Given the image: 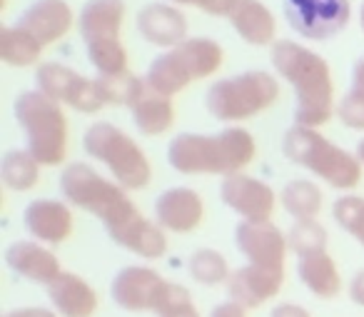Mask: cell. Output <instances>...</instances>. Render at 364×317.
<instances>
[{
	"instance_id": "1",
	"label": "cell",
	"mask_w": 364,
	"mask_h": 317,
	"mask_svg": "<svg viewBox=\"0 0 364 317\" xmlns=\"http://www.w3.org/2000/svg\"><path fill=\"white\" fill-rule=\"evenodd\" d=\"M272 68L294 90V125L319 128L337 113L329 63L294 41H274Z\"/></svg>"
},
{
	"instance_id": "2",
	"label": "cell",
	"mask_w": 364,
	"mask_h": 317,
	"mask_svg": "<svg viewBox=\"0 0 364 317\" xmlns=\"http://www.w3.org/2000/svg\"><path fill=\"white\" fill-rule=\"evenodd\" d=\"M257 142L245 128H225L215 135L180 132L167 145V162L180 175H237L255 160Z\"/></svg>"
},
{
	"instance_id": "3",
	"label": "cell",
	"mask_w": 364,
	"mask_h": 317,
	"mask_svg": "<svg viewBox=\"0 0 364 317\" xmlns=\"http://www.w3.org/2000/svg\"><path fill=\"white\" fill-rule=\"evenodd\" d=\"M282 150L287 160L309 170L314 177L327 182L334 190H354L362 180V162L357 155L347 152L344 147L334 145L322 135L317 128L294 125L284 132Z\"/></svg>"
},
{
	"instance_id": "4",
	"label": "cell",
	"mask_w": 364,
	"mask_h": 317,
	"mask_svg": "<svg viewBox=\"0 0 364 317\" xmlns=\"http://www.w3.org/2000/svg\"><path fill=\"white\" fill-rule=\"evenodd\" d=\"M225 51L213 38H188L180 46L160 53L150 63L145 73V80L152 90L162 93L167 98H175L177 93L188 90L195 80L215 76L223 68Z\"/></svg>"
},
{
	"instance_id": "5",
	"label": "cell",
	"mask_w": 364,
	"mask_h": 317,
	"mask_svg": "<svg viewBox=\"0 0 364 317\" xmlns=\"http://www.w3.org/2000/svg\"><path fill=\"white\" fill-rule=\"evenodd\" d=\"M13 113L36 160L43 167L63 165L68 157V118L60 103L41 90H26L16 98Z\"/></svg>"
},
{
	"instance_id": "6",
	"label": "cell",
	"mask_w": 364,
	"mask_h": 317,
	"mask_svg": "<svg viewBox=\"0 0 364 317\" xmlns=\"http://www.w3.org/2000/svg\"><path fill=\"white\" fill-rule=\"evenodd\" d=\"M82 147L92 160L102 162L110 170L112 180L120 187L130 190H145L152 180V165L145 150L107 120L92 123L82 135Z\"/></svg>"
},
{
	"instance_id": "7",
	"label": "cell",
	"mask_w": 364,
	"mask_h": 317,
	"mask_svg": "<svg viewBox=\"0 0 364 317\" xmlns=\"http://www.w3.org/2000/svg\"><path fill=\"white\" fill-rule=\"evenodd\" d=\"M279 98V83L267 71H245L213 83L205 108L220 123H242L269 110Z\"/></svg>"
},
{
	"instance_id": "8",
	"label": "cell",
	"mask_w": 364,
	"mask_h": 317,
	"mask_svg": "<svg viewBox=\"0 0 364 317\" xmlns=\"http://www.w3.org/2000/svg\"><path fill=\"white\" fill-rule=\"evenodd\" d=\"M60 192L68 205L95 215L105 227L135 207V202L127 197L125 187L100 175L87 162H70L60 172Z\"/></svg>"
},
{
	"instance_id": "9",
	"label": "cell",
	"mask_w": 364,
	"mask_h": 317,
	"mask_svg": "<svg viewBox=\"0 0 364 317\" xmlns=\"http://www.w3.org/2000/svg\"><path fill=\"white\" fill-rule=\"evenodd\" d=\"M36 90L50 100L73 108L82 115H95L107 108L105 93L97 78H85L65 63H41L36 71Z\"/></svg>"
},
{
	"instance_id": "10",
	"label": "cell",
	"mask_w": 364,
	"mask_h": 317,
	"mask_svg": "<svg viewBox=\"0 0 364 317\" xmlns=\"http://www.w3.org/2000/svg\"><path fill=\"white\" fill-rule=\"evenodd\" d=\"M287 26L304 41H329L349 26V0H282Z\"/></svg>"
},
{
	"instance_id": "11",
	"label": "cell",
	"mask_w": 364,
	"mask_h": 317,
	"mask_svg": "<svg viewBox=\"0 0 364 317\" xmlns=\"http://www.w3.org/2000/svg\"><path fill=\"white\" fill-rule=\"evenodd\" d=\"M170 280L145 265H127L112 277L110 297L125 312H152L155 315Z\"/></svg>"
},
{
	"instance_id": "12",
	"label": "cell",
	"mask_w": 364,
	"mask_h": 317,
	"mask_svg": "<svg viewBox=\"0 0 364 317\" xmlns=\"http://www.w3.org/2000/svg\"><path fill=\"white\" fill-rule=\"evenodd\" d=\"M235 245L247 257L250 265L267 267V270H284L289 242L287 235L272 220L267 222L240 220L237 227H235Z\"/></svg>"
},
{
	"instance_id": "13",
	"label": "cell",
	"mask_w": 364,
	"mask_h": 317,
	"mask_svg": "<svg viewBox=\"0 0 364 317\" xmlns=\"http://www.w3.org/2000/svg\"><path fill=\"white\" fill-rule=\"evenodd\" d=\"M220 197L235 215L250 222L272 220L274 207H277V195H274L272 187L264 180H259V177L245 175V172L223 177Z\"/></svg>"
},
{
	"instance_id": "14",
	"label": "cell",
	"mask_w": 364,
	"mask_h": 317,
	"mask_svg": "<svg viewBox=\"0 0 364 317\" xmlns=\"http://www.w3.org/2000/svg\"><path fill=\"white\" fill-rule=\"evenodd\" d=\"M115 245L125 247L127 252L142 257V260H160L167 252V235L155 220L142 215L137 207L105 227Z\"/></svg>"
},
{
	"instance_id": "15",
	"label": "cell",
	"mask_w": 364,
	"mask_h": 317,
	"mask_svg": "<svg viewBox=\"0 0 364 317\" xmlns=\"http://www.w3.org/2000/svg\"><path fill=\"white\" fill-rule=\"evenodd\" d=\"M152 210H155L157 225L165 232H177V235L198 230L205 220V202L200 192L182 185L160 192Z\"/></svg>"
},
{
	"instance_id": "16",
	"label": "cell",
	"mask_w": 364,
	"mask_h": 317,
	"mask_svg": "<svg viewBox=\"0 0 364 317\" xmlns=\"http://www.w3.org/2000/svg\"><path fill=\"white\" fill-rule=\"evenodd\" d=\"M16 26L31 33L43 48H48L73 31L75 13L68 0H36L18 16Z\"/></svg>"
},
{
	"instance_id": "17",
	"label": "cell",
	"mask_w": 364,
	"mask_h": 317,
	"mask_svg": "<svg viewBox=\"0 0 364 317\" xmlns=\"http://www.w3.org/2000/svg\"><path fill=\"white\" fill-rule=\"evenodd\" d=\"M23 225L31 232L33 240L43 245H63L73 235V210L65 200L38 197L28 202L23 210Z\"/></svg>"
},
{
	"instance_id": "18",
	"label": "cell",
	"mask_w": 364,
	"mask_h": 317,
	"mask_svg": "<svg viewBox=\"0 0 364 317\" xmlns=\"http://www.w3.org/2000/svg\"><path fill=\"white\" fill-rule=\"evenodd\" d=\"M135 28L142 41L157 48H175L188 41V18L172 3H147L135 18Z\"/></svg>"
},
{
	"instance_id": "19",
	"label": "cell",
	"mask_w": 364,
	"mask_h": 317,
	"mask_svg": "<svg viewBox=\"0 0 364 317\" xmlns=\"http://www.w3.org/2000/svg\"><path fill=\"white\" fill-rule=\"evenodd\" d=\"M284 285V270H267L259 265H245L232 270L228 280V297L242 305L245 310H255L279 295Z\"/></svg>"
},
{
	"instance_id": "20",
	"label": "cell",
	"mask_w": 364,
	"mask_h": 317,
	"mask_svg": "<svg viewBox=\"0 0 364 317\" xmlns=\"http://www.w3.org/2000/svg\"><path fill=\"white\" fill-rule=\"evenodd\" d=\"M6 265L16 272L18 277L36 285H50L63 272L60 260L48 245L38 240H16L6 250Z\"/></svg>"
},
{
	"instance_id": "21",
	"label": "cell",
	"mask_w": 364,
	"mask_h": 317,
	"mask_svg": "<svg viewBox=\"0 0 364 317\" xmlns=\"http://www.w3.org/2000/svg\"><path fill=\"white\" fill-rule=\"evenodd\" d=\"M125 0H87L77 16V31L85 46L120 41L125 26Z\"/></svg>"
},
{
	"instance_id": "22",
	"label": "cell",
	"mask_w": 364,
	"mask_h": 317,
	"mask_svg": "<svg viewBox=\"0 0 364 317\" xmlns=\"http://www.w3.org/2000/svg\"><path fill=\"white\" fill-rule=\"evenodd\" d=\"M127 110H130V118L137 130H140V135H145V137L165 135V132L175 125V105H172V98L152 90L145 78H142L137 93L132 95Z\"/></svg>"
},
{
	"instance_id": "23",
	"label": "cell",
	"mask_w": 364,
	"mask_h": 317,
	"mask_svg": "<svg viewBox=\"0 0 364 317\" xmlns=\"http://www.w3.org/2000/svg\"><path fill=\"white\" fill-rule=\"evenodd\" d=\"M48 297L60 317H92L97 312V292L75 272L63 270L48 285Z\"/></svg>"
},
{
	"instance_id": "24",
	"label": "cell",
	"mask_w": 364,
	"mask_h": 317,
	"mask_svg": "<svg viewBox=\"0 0 364 317\" xmlns=\"http://www.w3.org/2000/svg\"><path fill=\"white\" fill-rule=\"evenodd\" d=\"M228 21L247 46H274L277 21L262 0H235V6L228 13Z\"/></svg>"
},
{
	"instance_id": "25",
	"label": "cell",
	"mask_w": 364,
	"mask_h": 317,
	"mask_svg": "<svg viewBox=\"0 0 364 317\" xmlns=\"http://www.w3.org/2000/svg\"><path fill=\"white\" fill-rule=\"evenodd\" d=\"M297 275L299 282L319 300H334L342 292V275H339L337 262L327 250L299 257Z\"/></svg>"
},
{
	"instance_id": "26",
	"label": "cell",
	"mask_w": 364,
	"mask_h": 317,
	"mask_svg": "<svg viewBox=\"0 0 364 317\" xmlns=\"http://www.w3.org/2000/svg\"><path fill=\"white\" fill-rule=\"evenodd\" d=\"M46 48L36 41L28 31L13 26L0 28V61L11 68H31L41 63Z\"/></svg>"
},
{
	"instance_id": "27",
	"label": "cell",
	"mask_w": 364,
	"mask_h": 317,
	"mask_svg": "<svg viewBox=\"0 0 364 317\" xmlns=\"http://www.w3.org/2000/svg\"><path fill=\"white\" fill-rule=\"evenodd\" d=\"M41 162L31 150H8L0 160V180L13 192H31L41 182Z\"/></svg>"
},
{
	"instance_id": "28",
	"label": "cell",
	"mask_w": 364,
	"mask_h": 317,
	"mask_svg": "<svg viewBox=\"0 0 364 317\" xmlns=\"http://www.w3.org/2000/svg\"><path fill=\"white\" fill-rule=\"evenodd\" d=\"M284 212L294 220H317L322 212V190L312 180H289L279 192Z\"/></svg>"
},
{
	"instance_id": "29",
	"label": "cell",
	"mask_w": 364,
	"mask_h": 317,
	"mask_svg": "<svg viewBox=\"0 0 364 317\" xmlns=\"http://www.w3.org/2000/svg\"><path fill=\"white\" fill-rule=\"evenodd\" d=\"M188 272L198 285H205V287H218V285H228L230 270L228 265V257L223 252L213 250V247H203V250H195L188 260Z\"/></svg>"
},
{
	"instance_id": "30",
	"label": "cell",
	"mask_w": 364,
	"mask_h": 317,
	"mask_svg": "<svg viewBox=\"0 0 364 317\" xmlns=\"http://www.w3.org/2000/svg\"><path fill=\"white\" fill-rule=\"evenodd\" d=\"M87 48V61L95 68L97 78H122L130 73V58L122 41L92 43Z\"/></svg>"
},
{
	"instance_id": "31",
	"label": "cell",
	"mask_w": 364,
	"mask_h": 317,
	"mask_svg": "<svg viewBox=\"0 0 364 317\" xmlns=\"http://www.w3.org/2000/svg\"><path fill=\"white\" fill-rule=\"evenodd\" d=\"M287 242H289V250L297 257H302V255L327 250L329 235H327V227L319 220H294V225L287 232Z\"/></svg>"
},
{
	"instance_id": "32",
	"label": "cell",
	"mask_w": 364,
	"mask_h": 317,
	"mask_svg": "<svg viewBox=\"0 0 364 317\" xmlns=\"http://www.w3.org/2000/svg\"><path fill=\"white\" fill-rule=\"evenodd\" d=\"M332 217L347 235H352L364 247V197L359 195H342L334 200Z\"/></svg>"
},
{
	"instance_id": "33",
	"label": "cell",
	"mask_w": 364,
	"mask_h": 317,
	"mask_svg": "<svg viewBox=\"0 0 364 317\" xmlns=\"http://www.w3.org/2000/svg\"><path fill=\"white\" fill-rule=\"evenodd\" d=\"M157 317H203L200 310L195 307L193 295H190L188 287L177 285V282H170L162 295L160 305L155 310Z\"/></svg>"
},
{
	"instance_id": "34",
	"label": "cell",
	"mask_w": 364,
	"mask_h": 317,
	"mask_svg": "<svg viewBox=\"0 0 364 317\" xmlns=\"http://www.w3.org/2000/svg\"><path fill=\"white\" fill-rule=\"evenodd\" d=\"M337 118L344 128H349V130L364 132V90L352 88V90L339 100Z\"/></svg>"
},
{
	"instance_id": "35",
	"label": "cell",
	"mask_w": 364,
	"mask_h": 317,
	"mask_svg": "<svg viewBox=\"0 0 364 317\" xmlns=\"http://www.w3.org/2000/svg\"><path fill=\"white\" fill-rule=\"evenodd\" d=\"M172 6H188V8H198V11L208 13V16H218V18H228L230 8L235 6V0H167Z\"/></svg>"
},
{
	"instance_id": "36",
	"label": "cell",
	"mask_w": 364,
	"mask_h": 317,
	"mask_svg": "<svg viewBox=\"0 0 364 317\" xmlns=\"http://www.w3.org/2000/svg\"><path fill=\"white\" fill-rule=\"evenodd\" d=\"M269 317H312L307 307L297 305V302H279V305L272 307Z\"/></svg>"
},
{
	"instance_id": "37",
	"label": "cell",
	"mask_w": 364,
	"mask_h": 317,
	"mask_svg": "<svg viewBox=\"0 0 364 317\" xmlns=\"http://www.w3.org/2000/svg\"><path fill=\"white\" fill-rule=\"evenodd\" d=\"M210 317H247V310L242 305H237L235 300H225L213 307Z\"/></svg>"
},
{
	"instance_id": "38",
	"label": "cell",
	"mask_w": 364,
	"mask_h": 317,
	"mask_svg": "<svg viewBox=\"0 0 364 317\" xmlns=\"http://www.w3.org/2000/svg\"><path fill=\"white\" fill-rule=\"evenodd\" d=\"M3 317H60L55 310H48V307H16V310H8Z\"/></svg>"
},
{
	"instance_id": "39",
	"label": "cell",
	"mask_w": 364,
	"mask_h": 317,
	"mask_svg": "<svg viewBox=\"0 0 364 317\" xmlns=\"http://www.w3.org/2000/svg\"><path fill=\"white\" fill-rule=\"evenodd\" d=\"M347 290H349V300H352L354 305L364 307V270H359L357 275L352 277Z\"/></svg>"
},
{
	"instance_id": "40",
	"label": "cell",
	"mask_w": 364,
	"mask_h": 317,
	"mask_svg": "<svg viewBox=\"0 0 364 317\" xmlns=\"http://www.w3.org/2000/svg\"><path fill=\"white\" fill-rule=\"evenodd\" d=\"M352 88L364 90V56L359 58V61L354 63V68H352Z\"/></svg>"
},
{
	"instance_id": "41",
	"label": "cell",
	"mask_w": 364,
	"mask_h": 317,
	"mask_svg": "<svg viewBox=\"0 0 364 317\" xmlns=\"http://www.w3.org/2000/svg\"><path fill=\"white\" fill-rule=\"evenodd\" d=\"M354 155L359 157V162H362V167H364V137H362V140H359V145H357V152H354Z\"/></svg>"
},
{
	"instance_id": "42",
	"label": "cell",
	"mask_w": 364,
	"mask_h": 317,
	"mask_svg": "<svg viewBox=\"0 0 364 317\" xmlns=\"http://www.w3.org/2000/svg\"><path fill=\"white\" fill-rule=\"evenodd\" d=\"M359 23H362V31H364V3H362V11H359Z\"/></svg>"
}]
</instances>
